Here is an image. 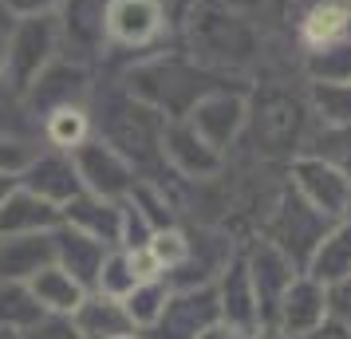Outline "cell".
<instances>
[{
    "label": "cell",
    "instance_id": "cell-1",
    "mask_svg": "<svg viewBox=\"0 0 351 339\" xmlns=\"http://www.w3.org/2000/svg\"><path fill=\"white\" fill-rule=\"evenodd\" d=\"M182 44L193 64L217 75H245L265 60L261 24L233 0H197L182 16Z\"/></svg>",
    "mask_w": 351,
    "mask_h": 339
},
{
    "label": "cell",
    "instance_id": "cell-2",
    "mask_svg": "<svg viewBox=\"0 0 351 339\" xmlns=\"http://www.w3.org/2000/svg\"><path fill=\"white\" fill-rule=\"evenodd\" d=\"M316 134V114L308 103V83L292 87V79H261L245 91V138L253 158L292 162L308 150Z\"/></svg>",
    "mask_w": 351,
    "mask_h": 339
},
{
    "label": "cell",
    "instance_id": "cell-3",
    "mask_svg": "<svg viewBox=\"0 0 351 339\" xmlns=\"http://www.w3.org/2000/svg\"><path fill=\"white\" fill-rule=\"evenodd\" d=\"M162 130H166V114H158L154 107H146L143 99H134L123 91H111L103 99V114H99V138L111 142L123 158L134 166V174L143 181H158L166 186L170 166L162 158Z\"/></svg>",
    "mask_w": 351,
    "mask_h": 339
},
{
    "label": "cell",
    "instance_id": "cell-4",
    "mask_svg": "<svg viewBox=\"0 0 351 339\" xmlns=\"http://www.w3.org/2000/svg\"><path fill=\"white\" fill-rule=\"evenodd\" d=\"M123 87L166 118H186V111L202 95L229 87V75L197 67L190 55H150V60L130 67Z\"/></svg>",
    "mask_w": 351,
    "mask_h": 339
},
{
    "label": "cell",
    "instance_id": "cell-5",
    "mask_svg": "<svg viewBox=\"0 0 351 339\" xmlns=\"http://www.w3.org/2000/svg\"><path fill=\"white\" fill-rule=\"evenodd\" d=\"M328 225H332V221L319 210H312V205L285 181V186L276 190V197H272L269 217H265V225H261V237H269V241L304 273V264L312 257V249L319 244V237L328 233Z\"/></svg>",
    "mask_w": 351,
    "mask_h": 339
},
{
    "label": "cell",
    "instance_id": "cell-6",
    "mask_svg": "<svg viewBox=\"0 0 351 339\" xmlns=\"http://www.w3.org/2000/svg\"><path fill=\"white\" fill-rule=\"evenodd\" d=\"M56 51H60V20L51 12L20 16L4 44V83H12V91L24 95L36 75L56 60Z\"/></svg>",
    "mask_w": 351,
    "mask_h": 339
},
{
    "label": "cell",
    "instance_id": "cell-7",
    "mask_svg": "<svg viewBox=\"0 0 351 339\" xmlns=\"http://www.w3.org/2000/svg\"><path fill=\"white\" fill-rule=\"evenodd\" d=\"M285 181L328 221H339V217L351 213V178L343 170H335L332 162L316 158V154H296L288 162Z\"/></svg>",
    "mask_w": 351,
    "mask_h": 339
},
{
    "label": "cell",
    "instance_id": "cell-8",
    "mask_svg": "<svg viewBox=\"0 0 351 339\" xmlns=\"http://www.w3.org/2000/svg\"><path fill=\"white\" fill-rule=\"evenodd\" d=\"M67 154L75 162V174H80L87 194H99V197H107V201H123V197L134 190V181H138L134 166H130L111 142H103L99 134H87V138H83L75 150H67Z\"/></svg>",
    "mask_w": 351,
    "mask_h": 339
},
{
    "label": "cell",
    "instance_id": "cell-9",
    "mask_svg": "<svg viewBox=\"0 0 351 339\" xmlns=\"http://www.w3.org/2000/svg\"><path fill=\"white\" fill-rule=\"evenodd\" d=\"M221 320L217 312V288L202 284V288H170V300L162 307V316L146 331L143 339H197L209 323Z\"/></svg>",
    "mask_w": 351,
    "mask_h": 339
},
{
    "label": "cell",
    "instance_id": "cell-10",
    "mask_svg": "<svg viewBox=\"0 0 351 339\" xmlns=\"http://www.w3.org/2000/svg\"><path fill=\"white\" fill-rule=\"evenodd\" d=\"M162 158L170 166V174H178L182 181H209L225 174V154L217 146H209L186 118H166L162 130Z\"/></svg>",
    "mask_w": 351,
    "mask_h": 339
},
{
    "label": "cell",
    "instance_id": "cell-11",
    "mask_svg": "<svg viewBox=\"0 0 351 339\" xmlns=\"http://www.w3.org/2000/svg\"><path fill=\"white\" fill-rule=\"evenodd\" d=\"M245 91L249 87H217L193 103L186 111V123H190L209 146H217L221 154H229L233 146L241 142L245 134Z\"/></svg>",
    "mask_w": 351,
    "mask_h": 339
},
{
    "label": "cell",
    "instance_id": "cell-12",
    "mask_svg": "<svg viewBox=\"0 0 351 339\" xmlns=\"http://www.w3.org/2000/svg\"><path fill=\"white\" fill-rule=\"evenodd\" d=\"M241 257H245V268H249V280H253L256 304H261V327H265V323H272V312L280 304L285 288L300 276V268L261 233L249 244H241Z\"/></svg>",
    "mask_w": 351,
    "mask_h": 339
},
{
    "label": "cell",
    "instance_id": "cell-13",
    "mask_svg": "<svg viewBox=\"0 0 351 339\" xmlns=\"http://www.w3.org/2000/svg\"><path fill=\"white\" fill-rule=\"evenodd\" d=\"M237 249L241 244L229 233H221V229H197V233H190V253H186V260L166 273V284L170 288H202V284H213L221 276L225 264L237 257Z\"/></svg>",
    "mask_w": 351,
    "mask_h": 339
},
{
    "label": "cell",
    "instance_id": "cell-14",
    "mask_svg": "<svg viewBox=\"0 0 351 339\" xmlns=\"http://www.w3.org/2000/svg\"><path fill=\"white\" fill-rule=\"evenodd\" d=\"M166 28L170 20L158 0H107V44L114 48H150Z\"/></svg>",
    "mask_w": 351,
    "mask_h": 339
},
{
    "label": "cell",
    "instance_id": "cell-15",
    "mask_svg": "<svg viewBox=\"0 0 351 339\" xmlns=\"http://www.w3.org/2000/svg\"><path fill=\"white\" fill-rule=\"evenodd\" d=\"M60 48L75 60H91L107 48V0H60Z\"/></svg>",
    "mask_w": 351,
    "mask_h": 339
},
{
    "label": "cell",
    "instance_id": "cell-16",
    "mask_svg": "<svg viewBox=\"0 0 351 339\" xmlns=\"http://www.w3.org/2000/svg\"><path fill=\"white\" fill-rule=\"evenodd\" d=\"M324 320H328V288H324L319 280H312L308 273H300L285 288L280 304L272 312V327H280V331L292 339V336L312 331V327L324 323Z\"/></svg>",
    "mask_w": 351,
    "mask_h": 339
},
{
    "label": "cell",
    "instance_id": "cell-17",
    "mask_svg": "<svg viewBox=\"0 0 351 339\" xmlns=\"http://www.w3.org/2000/svg\"><path fill=\"white\" fill-rule=\"evenodd\" d=\"M20 186L40 194L51 205H64L83 190L80 174H75V162L67 150H36V158L20 170Z\"/></svg>",
    "mask_w": 351,
    "mask_h": 339
},
{
    "label": "cell",
    "instance_id": "cell-18",
    "mask_svg": "<svg viewBox=\"0 0 351 339\" xmlns=\"http://www.w3.org/2000/svg\"><path fill=\"white\" fill-rule=\"evenodd\" d=\"M213 288H217V312H221L225 323H233L241 331H256L261 327V304H256V292H253V280H249L241 249L237 257L221 268V276L213 280Z\"/></svg>",
    "mask_w": 351,
    "mask_h": 339
},
{
    "label": "cell",
    "instance_id": "cell-19",
    "mask_svg": "<svg viewBox=\"0 0 351 339\" xmlns=\"http://www.w3.org/2000/svg\"><path fill=\"white\" fill-rule=\"evenodd\" d=\"M87 83H91V75H87V67H83L80 60H51V64L36 75L32 87L24 91V99H28L40 114H48V111H56V107L80 103V95L87 91Z\"/></svg>",
    "mask_w": 351,
    "mask_h": 339
},
{
    "label": "cell",
    "instance_id": "cell-20",
    "mask_svg": "<svg viewBox=\"0 0 351 339\" xmlns=\"http://www.w3.org/2000/svg\"><path fill=\"white\" fill-rule=\"evenodd\" d=\"M51 244H56V264L71 280H80L87 292L99 284V268H103L107 249H114V244H103V241H95V237H87V233H80V229H71V225L51 229Z\"/></svg>",
    "mask_w": 351,
    "mask_h": 339
},
{
    "label": "cell",
    "instance_id": "cell-21",
    "mask_svg": "<svg viewBox=\"0 0 351 339\" xmlns=\"http://www.w3.org/2000/svg\"><path fill=\"white\" fill-rule=\"evenodd\" d=\"M71 323L80 327L83 339H123V336H134L138 327L134 320L127 316V307L119 296H107V292H87L83 304L71 312Z\"/></svg>",
    "mask_w": 351,
    "mask_h": 339
},
{
    "label": "cell",
    "instance_id": "cell-22",
    "mask_svg": "<svg viewBox=\"0 0 351 339\" xmlns=\"http://www.w3.org/2000/svg\"><path fill=\"white\" fill-rule=\"evenodd\" d=\"M48 264H56L51 233H8V237H0V280H32Z\"/></svg>",
    "mask_w": 351,
    "mask_h": 339
},
{
    "label": "cell",
    "instance_id": "cell-23",
    "mask_svg": "<svg viewBox=\"0 0 351 339\" xmlns=\"http://www.w3.org/2000/svg\"><path fill=\"white\" fill-rule=\"evenodd\" d=\"M348 20H351V0H308L296 12V40L304 51L348 40Z\"/></svg>",
    "mask_w": 351,
    "mask_h": 339
},
{
    "label": "cell",
    "instance_id": "cell-24",
    "mask_svg": "<svg viewBox=\"0 0 351 339\" xmlns=\"http://www.w3.org/2000/svg\"><path fill=\"white\" fill-rule=\"evenodd\" d=\"M60 213H64V225L80 229V233H87V237H95L103 244H119V225H123L119 201H107V197L80 190L71 201L60 205Z\"/></svg>",
    "mask_w": 351,
    "mask_h": 339
},
{
    "label": "cell",
    "instance_id": "cell-25",
    "mask_svg": "<svg viewBox=\"0 0 351 339\" xmlns=\"http://www.w3.org/2000/svg\"><path fill=\"white\" fill-rule=\"evenodd\" d=\"M56 225H64L60 205L44 201L24 186H16L0 205V237H8V233H51Z\"/></svg>",
    "mask_w": 351,
    "mask_h": 339
},
{
    "label": "cell",
    "instance_id": "cell-26",
    "mask_svg": "<svg viewBox=\"0 0 351 339\" xmlns=\"http://www.w3.org/2000/svg\"><path fill=\"white\" fill-rule=\"evenodd\" d=\"M304 273L319 280L324 288L351 276V217H339L328 225V233L319 237V244L312 249V257L304 264Z\"/></svg>",
    "mask_w": 351,
    "mask_h": 339
},
{
    "label": "cell",
    "instance_id": "cell-27",
    "mask_svg": "<svg viewBox=\"0 0 351 339\" xmlns=\"http://www.w3.org/2000/svg\"><path fill=\"white\" fill-rule=\"evenodd\" d=\"M28 284H32L36 300L44 304V312H48V316H71V312L83 304V296H87V288H83L80 280H71L60 264L40 268Z\"/></svg>",
    "mask_w": 351,
    "mask_h": 339
},
{
    "label": "cell",
    "instance_id": "cell-28",
    "mask_svg": "<svg viewBox=\"0 0 351 339\" xmlns=\"http://www.w3.org/2000/svg\"><path fill=\"white\" fill-rule=\"evenodd\" d=\"M48 312L36 300L28 280H0V327L8 331H28L44 320Z\"/></svg>",
    "mask_w": 351,
    "mask_h": 339
},
{
    "label": "cell",
    "instance_id": "cell-29",
    "mask_svg": "<svg viewBox=\"0 0 351 339\" xmlns=\"http://www.w3.org/2000/svg\"><path fill=\"white\" fill-rule=\"evenodd\" d=\"M300 75L304 83H351V40H335V44L304 51Z\"/></svg>",
    "mask_w": 351,
    "mask_h": 339
},
{
    "label": "cell",
    "instance_id": "cell-30",
    "mask_svg": "<svg viewBox=\"0 0 351 339\" xmlns=\"http://www.w3.org/2000/svg\"><path fill=\"white\" fill-rule=\"evenodd\" d=\"M91 134V114L80 103H67L44 114V138L51 142V150H75Z\"/></svg>",
    "mask_w": 351,
    "mask_h": 339
},
{
    "label": "cell",
    "instance_id": "cell-31",
    "mask_svg": "<svg viewBox=\"0 0 351 339\" xmlns=\"http://www.w3.org/2000/svg\"><path fill=\"white\" fill-rule=\"evenodd\" d=\"M166 300H170V284H166V276H146V280H138V284L123 296V307H127V316L134 320V327L146 331V327L162 316Z\"/></svg>",
    "mask_w": 351,
    "mask_h": 339
},
{
    "label": "cell",
    "instance_id": "cell-32",
    "mask_svg": "<svg viewBox=\"0 0 351 339\" xmlns=\"http://www.w3.org/2000/svg\"><path fill=\"white\" fill-rule=\"evenodd\" d=\"M308 103L316 114V127L351 123V83H308Z\"/></svg>",
    "mask_w": 351,
    "mask_h": 339
},
{
    "label": "cell",
    "instance_id": "cell-33",
    "mask_svg": "<svg viewBox=\"0 0 351 339\" xmlns=\"http://www.w3.org/2000/svg\"><path fill=\"white\" fill-rule=\"evenodd\" d=\"M304 154H316V158L332 162L335 170H343L351 178V123H343V127H316Z\"/></svg>",
    "mask_w": 351,
    "mask_h": 339
},
{
    "label": "cell",
    "instance_id": "cell-34",
    "mask_svg": "<svg viewBox=\"0 0 351 339\" xmlns=\"http://www.w3.org/2000/svg\"><path fill=\"white\" fill-rule=\"evenodd\" d=\"M138 284V273H134V260H130V253L123 249V244H114V249H107V257H103V268H99V292H107V296H127L130 288ZM91 288V292H95Z\"/></svg>",
    "mask_w": 351,
    "mask_h": 339
},
{
    "label": "cell",
    "instance_id": "cell-35",
    "mask_svg": "<svg viewBox=\"0 0 351 339\" xmlns=\"http://www.w3.org/2000/svg\"><path fill=\"white\" fill-rule=\"evenodd\" d=\"M146 253L158 260L162 276H166L170 268H178V264L186 260V253H190V233H186L182 225L154 229V233H150V241H146Z\"/></svg>",
    "mask_w": 351,
    "mask_h": 339
},
{
    "label": "cell",
    "instance_id": "cell-36",
    "mask_svg": "<svg viewBox=\"0 0 351 339\" xmlns=\"http://www.w3.org/2000/svg\"><path fill=\"white\" fill-rule=\"evenodd\" d=\"M36 158V146L28 138H16V134H8V130H0V174H16Z\"/></svg>",
    "mask_w": 351,
    "mask_h": 339
},
{
    "label": "cell",
    "instance_id": "cell-37",
    "mask_svg": "<svg viewBox=\"0 0 351 339\" xmlns=\"http://www.w3.org/2000/svg\"><path fill=\"white\" fill-rule=\"evenodd\" d=\"M20 339H83V336H80V327L71 323V316H44L36 327L20 331Z\"/></svg>",
    "mask_w": 351,
    "mask_h": 339
},
{
    "label": "cell",
    "instance_id": "cell-38",
    "mask_svg": "<svg viewBox=\"0 0 351 339\" xmlns=\"http://www.w3.org/2000/svg\"><path fill=\"white\" fill-rule=\"evenodd\" d=\"M328 316L339 320L343 327H351V276L328 284Z\"/></svg>",
    "mask_w": 351,
    "mask_h": 339
},
{
    "label": "cell",
    "instance_id": "cell-39",
    "mask_svg": "<svg viewBox=\"0 0 351 339\" xmlns=\"http://www.w3.org/2000/svg\"><path fill=\"white\" fill-rule=\"evenodd\" d=\"M60 8V0H4V12L8 16H40V12H51Z\"/></svg>",
    "mask_w": 351,
    "mask_h": 339
},
{
    "label": "cell",
    "instance_id": "cell-40",
    "mask_svg": "<svg viewBox=\"0 0 351 339\" xmlns=\"http://www.w3.org/2000/svg\"><path fill=\"white\" fill-rule=\"evenodd\" d=\"M292 339H351V327H343L339 320H332V316H328V320L316 323L312 331H304V336H292Z\"/></svg>",
    "mask_w": 351,
    "mask_h": 339
},
{
    "label": "cell",
    "instance_id": "cell-41",
    "mask_svg": "<svg viewBox=\"0 0 351 339\" xmlns=\"http://www.w3.org/2000/svg\"><path fill=\"white\" fill-rule=\"evenodd\" d=\"M197 339H253V331H241V327H233V323L217 320V323H209Z\"/></svg>",
    "mask_w": 351,
    "mask_h": 339
},
{
    "label": "cell",
    "instance_id": "cell-42",
    "mask_svg": "<svg viewBox=\"0 0 351 339\" xmlns=\"http://www.w3.org/2000/svg\"><path fill=\"white\" fill-rule=\"evenodd\" d=\"M158 4H162V12H166V20H170V24H182V16L190 12L197 0H158Z\"/></svg>",
    "mask_w": 351,
    "mask_h": 339
},
{
    "label": "cell",
    "instance_id": "cell-43",
    "mask_svg": "<svg viewBox=\"0 0 351 339\" xmlns=\"http://www.w3.org/2000/svg\"><path fill=\"white\" fill-rule=\"evenodd\" d=\"M16 186H20V178H16V174H0V205H4V197L12 194Z\"/></svg>",
    "mask_w": 351,
    "mask_h": 339
},
{
    "label": "cell",
    "instance_id": "cell-44",
    "mask_svg": "<svg viewBox=\"0 0 351 339\" xmlns=\"http://www.w3.org/2000/svg\"><path fill=\"white\" fill-rule=\"evenodd\" d=\"M253 339H288L280 327H272V323H265V327H256L253 331Z\"/></svg>",
    "mask_w": 351,
    "mask_h": 339
},
{
    "label": "cell",
    "instance_id": "cell-45",
    "mask_svg": "<svg viewBox=\"0 0 351 339\" xmlns=\"http://www.w3.org/2000/svg\"><path fill=\"white\" fill-rule=\"evenodd\" d=\"M0 339H20V331H8V327H0Z\"/></svg>",
    "mask_w": 351,
    "mask_h": 339
},
{
    "label": "cell",
    "instance_id": "cell-46",
    "mask_svg": "<svg viewBox=\"0 0 351 339\" xmlns=\"http://www.w3.org/2000/svg\"><path fill=\"white\" fill-rule=\"evenodd\" d=\"M0 87H4V55H0Z\"/></svg>",
    "mask_w": 351,
    "mask_h": 339
},
{
    "label": "cell",
    "instance_id": "cell-47",
    "mask_svg": "<svg viewBox=\"0 0 351 339\" xmlns=\"http://www.w3.org/2000/svg\"><path fill=\"white\" fill-rule=\"evenodd\" d=\"M123 339H143V336H138V331H134V336H123Z\"/></svg>",
    "mask_w": 351,
    "mask_h": 339
},
{
    "label": "cell",
    "instance_id": "cell-48",
    "mask_svg": "<svg viewBox=\"0 0 351 339\" xmlns=\"http://www.w3.org/2000/svg\"><path fill=\"white\" fill-rule=\"evenodd\" d=\"M348 40H351V20H348Z\"/></svg>",
    "mask_w": 351,
    "mask_h": 339
},
{
    "label": "cell",
    "instance_id": "cell-49",
    "mask_svg": "<svg viewBox=\"0 0 351 339\" xmlns=\"http://www.w3.org/2000/svg\"><path fill=\"white\" fill-rule=\"evenodd\" d=\"M348 217H351V213H348Z\"/></svg>",
    "mask_w": 351,
    "mask_h": 339
}]
</instances>
